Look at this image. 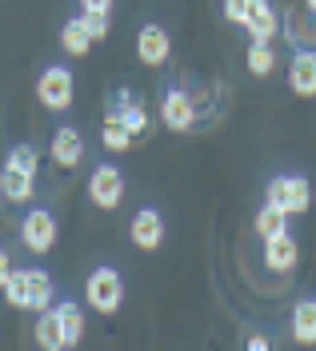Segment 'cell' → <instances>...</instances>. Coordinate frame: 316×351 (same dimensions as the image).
<instances>
[{
	"label": "cell",
	"mask_w": 316,
	"mask_h": 351,
	"mask_svg": "<svg viewBox=\"0 0 316 351\" xmlns=\"http://www.w3.org/2000/svg\"><path fill=\"white\" fill-rule=\"evenodd\" d=\"M89 199L100 212H116L124 204V176L116 164H96L89 176Z\"/></svg>",
	"instance_id": "5b68a950"
},
{
	"label": "cell",
	"mask_w": 316,
	"mask_h": 351,
	"mask_svg": "<svg viewBox=\"0 0 316 351\" xmlns=\"http://www.w3.org/2000/svg\"><path fill=\"white\" fill-rule=\"evenodd\" d=\"M249 8H252V0H225V4H221L225 21L236 24V28H245V24H249Z\"/></svg>",
	"instance_id": "cb8c5ba5"
},
{
	"label": "cell",
	"mask_w": 316,
	"mask_h": 351,
	"mask_svg": "<svg viewBox=\"0 0 316 351\" xmlns=\"http://www.w3.org/2000/svg\"><path fill=\"white\" fill-rule=\"evenodd\" d=\"M293 339L304 348H316V300H300L293 307Z\"/></svg>",
	"instance_id": "ac0fdd59"
},
{
	"label": "cell",
	"mask_w": 316,
	"mask_h": 351,
	"mask_svg": "<svg viewBox=\"0 0 316 351\" xmlns=\"http://www.w3.org/2000/svg\"><path fill=\"white\" fill-rule=\"evenodd\" d=\"M100 144L109 148V152H128L136 144V136L124 128V120L113 116V112H104V124H100Z\"/></svg>",
	"instance_id": "d6986e66"
},
{
	"label": "cell",
	"mask_w": 316,
	"mask_h": 351,
	"mask_svg": "<svg viewBox=\"0 0 316 351\" xmlns=\"http://www.w3.org/2000/svg\"><path fill=\"white\" fill-rule=\"evenodd\" d=\"M84 295H89V307L96 315H116L120 304H124V276L116 271L113 263H100V267H92Z\"/></svg>",
	"instance_id": "3957f363"
},
{
	"label": "cell",
	"mask_w": 316,
	"mask_h": 351,
	"mask_svg": "<svg viewBox=\"0 0 316 351\" xmlns=\"http://www.w3.org/2000/svg\"><path fill=\"white\" fill-rule=\"evenodd\" d=\"M304 8H308V16H316V0H304Z\"/></svg>",
	"instance_id": "f1b7e54d"
},
{
	"label": "cell",
	"mask_w": 316,
	"mask_h": 351,
	"mask_svg": "<svg viewBox=\"0 0 316 351\" xmlns=\"http://www.w3.org/2000/svg\"><path fill=\"white\" fill-rule=\"evenodd\" d=\"M264 204L280 208L284 216H304L313 204V184L300 172H280L264 184Z\"/></svg>",
	"instance_id": "7a4b0ae2"
},
{
	"label": "cell",
	"mask_w": 316,
	"mask_h": 351,
	"mask_svg": "<svg viewBox=\"0 0 316 351\" xmlns=\"http://www.w3.org/2000/svg\"><path fill=\"white\" fill-rule=\"evenodd\" d=\"M32 192H36V176L21 172V168H12V164L0 168V196L8 199V204H28Z\"/></svg>",
	"instance_id": "2e32d148"
},
{
	"label": "cell",
	"mask_w": 316,
	"mask_h": 351,
	"mask_svg": "<svg viewBox=\"0 0 316 351\" xmlns=\"http://www.w3.org/2000/svg\"><path fill=\"white\" fill-rule=\"evenodd\" d=\"M4 164H12V168H21V172H28V176H36V168H41V156H36V148H32V144H12Z\"/></svg>",
	"instance_id": "603a6c76"
},
{
	"label": "cell",
	"mask_w": 316,
	"mask_h": 351,
	"mask_svg": "<svg viewBox=\"0 0 316 351\" xmlns=\"http://www.w3.org/2000/svg\"><path fill=\"white\" fill-rule=\"evenodd\" d=\"M296 263H300V243H296L293 232H280V236H269V240H264V267H269V271L289 276Z\"/></svg>",
	"instance_id": "8fae6325"
},
{
	"label": "cell",
	"mask_w": 316,
	"mask_h": 351,
	"mask_svg": "<svg viewBox=\"0 0 316 351\" xmlns=\"http://www.w3.org/2000/svg\"><path fill=\"white\" fill-rule=\"evenodd\" d=\"M245 348H249V351H269V339H264V335H249V339H245Z\"/></svg>",
	"instance_id": "83f0119b"
},
{
	"label": "cell",
	"mask_w": 316,
	"mask_h": 351,
	"mask_svg": "<svg viewBox=\"0 0 316 351\" xmlns=\"http://www.w3.org/2000/svg\"><path fill=\"white\" fill-rule=\"evenodd\" d=\"M56 311H60V324H65V335H68V351H72L80 339H84V311L72 304V300H65Z\"/></svg>",
	"instance_id": "7402d4cb"
},
{
	"label": "cell",
	"mask_w": 316,
	"mask_h": 351,
	"mask_svg": "<svg viewBox=\"0 0 316 351\" xmlns=\"http://www.w3.org/2000/svg\"><path fill=\"white\" fill-rule=\"evenodd\" d=\"M36 100L45 104L48 112H68L72 100H76V80L65 64H48L36 80Z\"/></svg>",
	"instance_id": "277c9868"
},
{
	"label": "cell",
	"mask_w": 316,
	"mask_h": 351,
	"mask_svg": "<svg viewBox=\"0 0 316 351\" xmlns=\"http://www.w3.org/2000/svg\"><path fill=\"white\" fill-rule=\"evenodd\" d=\"M104 112L120 116V120H124V128L133 132L136 140L153 132V116H148V104H144L136 92H128V88H113V92H109V108H104Z\"/></svg>",
	"instance_id": "8992f818"
},
{
	"label": "cell",
	"mask_w": 316,
	"mask_h": 351,
	"mask_svg": "<svg viewBox=\"0 0 316 351\" xmlns=\"http://www.w3.org/2000/svg\"><path fill=\"white\" fill-rule=\"evenodd\" d=\"M245 32H249V40H269L272 44L276 36H280V12L272 8L269 0H252Z\"/></svg>",
	"instance_id": "5bb4252c"
},
{
	"label": "cell",
	"mask_w": 316,
	"mask_h": 351,
	"mask_svg": "<svg viewBox=\"0 0 316 351\" xmlns=\"http://www.w3.org/2000/svg\"><path fill=\"white\" fill-rule=\"evenodd\" d=\"M136 56H140V64L148 68H160L168 64V56H172V36H168V28L164 24H144L140 32H136Z\"/></svg>",
	"instance_id": "9c48e42d"
},
{
	"label": "cell",
	"mask_w": 316,
	"mask_h": 351,
	"mask_svg": "<svg viewBox=\"0 0 316 351\" xmlns=\"http://www.w3.org/2000/svg\"><path fill=\"white\" fill-rule=\"evenodd\" d=\"M168 236V228H164V216H160L157 208H140L128 223V240L140 247V252H157L160 243Z\"/></svg>",
	"instance_id": "30bf717a"
},
{
	"label": "cell",
	"mask_w": 316,
	"mask_h": 351,
	"mask_svg": "<svg viewBox=\"0 0 316 351\" xmlns=\"http://www.w3.org/2000/svg\"><path fill=\"white\" fill-rule=\"evenodd\" d=\"M245 60H249L252 76H260V80H264V76L276 72V48H272L269 40H249V56H245Z\"/></svg>",
	"instance_id": "ffe728a7"
},
{
	"label": "cell",
	"mask_w": 316,
	"mask_h": 351,
	"mask_svg": "<svg viewBox=\"0 0 316 351\" xmlns=\"http://www.w3.org/2000/svg\"><path fill=\"white\" fill-rule=\"evenodd\" d=\"M48 152L56 160V168H76L84 160V136L72 128V124H60L48 140Z\"/></svg>",
	"instance_id": "4fadbf2b"
},
{
	"label": "cell",
	"mask_w": 316,
	"mask_h": 351,
	"mask_svg": "<svg viewBox=\"0 0 316 351\" xmlns=\"http://www.w3.org/2000/svg\"><path fill=\"white\" fill-rule=\"evenodd\" d=\"M21 240L32 256H48L56 243V216L48 208H28L21 219Z\"/></svg>",
	"instance_id": "52a82bcc"
},
{
	"label": "cell",
	"mask_w": 316,
	"mask_h": 351,
	"mask_svg": "<svg viewBox=\"0 0 316 351\" xmlns=\"http://www.w3.org/2000/svg\"><path fill=\"white\" fill-rule=\"evenodd\" d=\"M8 276H12V256L0 247V291H4V284H8Z\"/></svg>",
	"instance_id": "4316f807"
},
{
	"label": "cell",
	"mask_w": 316,
	"mask_h": 351,
	"mask_svg": "<svg viewBox=\"0 0 316 351\" xmlns=\"http://www.w3.org/2000/svg\"><path fill=\"white\" fill-rule=\"evenodd\" d=\"M80 16H84V24H89L92 40H104V36H109V16H89V12H80Z\"/></svg>",
	"instance_id": "484cf974"
},
{
	"label": "cell",
	"mask_w": 316,
	"mask_h": 351,
	"mask_svg": "<svg viewBox=\"0 0 316 351\" xmlns=\"http://www.w3.org/2000/svg\"><path fill=\"white\" fill-rule=\"evenodd\" d=\"M32 339H36V348H45V351H68V335H65V324H60V311L56 307H48V311L36 315Z\"/></svg>",
	"instance_id": "9a60e30c"
},
{
	"label": "cell",
	"mask_w": 316,
	"mask_h": 351,
	"mask_svg": "<svg viewBox=\"0 0 316 351\" xmlns=\"http://www.w3.org/2000/svg\"><path fill=\"white\" fill-rule=\"evenodd\" d=\"M289 88L300 100H313L316 96V52L313 48H296L293 52V60H289Z\"/></svg>",
	"instance_id": "7c38bea8"
},
{
	"label": "cell",
	"mask_w": 316,
	"mask_h": 351,
	"mask_svg": "<svg viewBox=\"0 0 316 351\" xmlns=\"http://www.w3.org/2000/svg\"><path fill=\"white\" fill-rule=\"evenodd\" d=\"M92 44H96V40H92V32H89V24H84L80 12H76L72 21L60 24V48H65L68 56H76V60H80V56H89Z\"/></svg>",
	"instance_id": "e0dca14e"
},
{
	"label": "cell",
	"mask_w": 316,
	"mask_h": 351,
	"mask_svg": "<svg viewBox=\"0 0 316 351\" xmlns=\"http://www.w3.org/2000/svg\"><path fill=\"white\" fill-rule=\"evenodd\" d=\"M80 4V12H89V16H113V0H76Z\"/></svg>",
	"instance_id": "d4e9b609"
},
{
	"label": "cell",
	"mask_w": 316,
	"mask_h": 351,
	"mask_svg": "<svg viewBox=\"0 0 316 351\" xmlns=\"http://www.w3.org/2000/svg\"><path fill=\"white\" fill-rule=\"evenodd\" d=\"M160 120H164L168 132H192L196 128V100H192V92L181 88V84L168 88L164 100H160Z\"/></svg>",
	"instance_id": "ba28073f"
},
{
	"label": "cell",
	"mask_w": 316,
	"mask_h": 351,
	"mask_svg": "<svg viewBox=\"0 0 316 351\" xmlns=\"http://www.w3.org/2000/svg\"><path fill=\"white\" fill-rule=\"evenodd\" d=\"M4 300L16 311H48L52 300H56V287H52V276L45 267H12L8 284H4Z\"/></svg>",
	"instance_id": "6da1fadb"
},
{
	"label": "cell",
	"mask_w": 316,
	"mask_h": 351,
	"mask_svg": "<svg viewBox=\"0 0 316 351\" xmlns=\"http://www.w3.org/2000/svg\"><path fill=\"white\" fill-rule=\"evenodd\" d=\"M289 219L280 208H272V204H264L260 212H256V219H252V228H256V236L260 240H269V236H280V232H289Z\"/></svg>",
	"instance_id": "44dd1931"
}]
</instances>
